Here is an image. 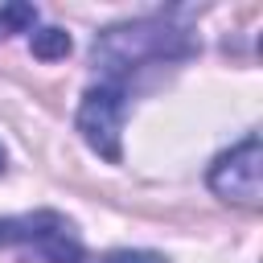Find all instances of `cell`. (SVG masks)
Instances as JSON below:
<instances>
[{
  "label": "cell",
  "instance_id": "cell-3",
  "mask_svg": "<svg viewBox=\"0 0 263 263\" xmlns=\"http://www.w3.org/2000/svg\"><path fill=\"white\" fill-rule=\"evenodd\" d=\"M123 119H127V86H115V82H99L82 95L78 103V115H74V127L82 136V144L119 164L123 160Z\"/></svg>",
  "mask_w": 263,
  "mask_h": 263
},
{
  "label": "cell",
  "instance_id": "cell-2",
  "mask_svg": "<svg viewBox=\"0 0 263 263\" xmlns=\"http://www.w3.org/2000/svg\"><path fill=\"white\" fill-rule=\"evenodd\" d=\"M0 247L25 251L41 263H82L86 259L74 222L58 210H33V214L0 218Z\"/></svg>",
  "mask_w": 263,
  "mask_h": 263
},
{
  "label": "cell",
  "instance_id": "cell-6",
  "mask_svg": "<svg viewBox=\"0 0 263 263\" xmlns=\"http://www.w3.org/2000/svg\"><path fill=\"white\" fill-rule=\"evenodd\" d=\"M33 25H37V4H25V0L0 4V41L12 33H33Z\"/></svg>",
  "mask_w": 263,
  "mask_h": 263
},
{
  "label": "cell",
  "instance_id": "cell-5",
  "mask_svg": "<svg viewBox=\"0 0 263 263\" xmlns=\"http://www.w3.org/2000/svg\"><path fill=\"white\" fill-rule=\"evenodd\" d=\"M29 45H33V58H41V62H58V58L70 53V33L49 25V29L29 33Z\"/></svg>",
  "mask_w": 263,
  "mask_h": 263
},
{
  "label": "cell",
  "instance_id": "cell-7",
  "mask_svg": "<svg viewBox=\"0 0 263 263\" xmlns=\"http://www.w3.org/2000/svg\"><path fill=\"white\" fill-rule=\"evenodd\" d=\"M99 263H164L156 251H107Z\"/></svg>",
  "mask_w": 263,
  "mask_h": 263
},
{
  "label": "cell",
  "instance_id": "cell-1",
  "mask_svg": "<svg viewBox=\"0 0 263 263\" xmlns=\"http://www.w3.org/2000/svg\"><path fill=\"white\" fill-rule=\"evenodd\" d=\"M193 53H197V41L185 25H177L173 12L111 25L90 45L95 70L103 74V82H115V86H127V78L148 70V66H173V62H185Z\"/></svg>",
  "mask_w": 263,
  "mask_h": 263
},
{
  "label": "cell",
  "instance_id": "cell-4",
  "mask_svg": "<svg viewBox=\"0 0 263 263\" xmlns=\"http://www.w3.org/2000/svg\"><path fill=\"white\" fill-rule=\"evenodd\" d=\"M205 185L230 205L259 210L263 205V140H259V132H247L230 152H222L210 164Z\"/></svg>",
  "mask_w": 263,
  "mask_h": 263
},
{
  "label": "cell",
  "instance_id": "cell-8",
  "mask_svg": "<svg viewBox=\"0 0 263 263\" xmlns=\"http://www.w3.org/2000/svg\"><path fill=\"white\" fill-rule=\"evenodd\" d=\"M4 160H8V156H4V148H0V168H4Z\"/></svg>",
  "mask_w": 263,
  "mask_h": 263
}]
</instances>
